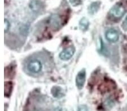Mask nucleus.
<instances>
[{
    "instance_id": "obj_14",
    "label": "nucleus",
    "mask_w": 127,
    "mask_h": 111,
    "mask_svg": "<svg viewBox=\"0 0 127 111\" xmlns=\"http://www.w3.org/2000/svg\"><path fill=\"white\" fill-rule=\"evenodd\" d=\"M77 111H89V110L88 107L85 105H81L78 107Z\"/></svg>"
},
{
    "instance_id": "obj_5",
    "label": "nucleus",
    "mask_w": 127,
    "mask_h": 111,
    "mask_svg": "<svg viewBox=\"0 0 127 111\" xmlns=\"http://www.w3.org/2000/svg\"><path fill=\"white\" fill-rule=\"evenodd\" d=\"M105 36L106 39L111 43L116 42L119 38V35L118 32L113 29H108L106 32Z\"/></svg>"
},
{
    "instance_id": "obj_6",
    "label": "nucleus",
    "mask_w": 127,
    "mask_h": 111,
    "mask_svg": "<svg viewBox=\"0 0 127 111\" xmlns=\"http://www.w3.org/2000/svg\"><path fill=\"white\" fill-rule=\"evenodd\" d=\"M30 7L34 12H37L41 9L42 3L38 0H32L30 3Z\"/></svg>"
},
{
    "instance_id": "obj_8",
    "label": "nucleus",
    "mask_w": 127,
    "mask_h": 111,
    "mask_svg": "<svg viewBox=\"0 0 127 111\" xmlns=\"http://www.w3.org/2000/svg\"><path fill=\"white\" fill-rule=\"evenodd\" d=\"M100 3L99 2H93L91 3V5L89 6V9H88V11H89V14H95L96 12L98 11V10L99 8Z\"/></svg>"
},
{
    "instance_id": "obj_7",
    "label": "nucleus",
    "mask_w": 127,
    "mask_h": 111,
    "mask_svg": "<svg viewBox=\"0 0 127 111\" xmlns=\"http://www.w3.org/2000/svg\"><path fill=\"white\" fill-rule=\"evenodd\" d=\"M50 22H51V24H52L53 27H54V28H58L61 24L60 17H59V16L57 15H53L51 17Z\"/></svg>"
},
{
    "instance_id": "obj_15",
    "label": "nucleus",
    "mask_w": 127,
    "mask_h": 111,
    "mask_svg": "<svg viewBox=\"0 0 127 111\" xmlns=\"http://www.w3.org/2000/svg\"><path fill=\"white\" fill-rule=\"evenodd\" d=\"M124 26L126 27H127V16L126 17V19H125V20H124Z\"/></svg>"
},
{
    "instance_id": "obj_10",
    "label": "nucleus",
    "mask_w": 127,
    "mask_h": 111,
    "mask_svg": "<svg viewBox=\"0 0 127 111\" xmlns=\"http://www.w3.org/2000/svg\"><path fill=\"white\" fill-rule=\"evenodd\" d=\"M13 89V84L11 82H6L5 84V95L10 96Z\"/></svg>"
},
{
    "instance_id": "obj_9",
    "label": "nucleus",
    "mask_w": 127,
    "mask_h": 111,
    "mask_svg": "<svg viewBox=\"0 0 127 111\" xmlns=\"http://www.w3.org/2000/svg\"><path fill=\"white\" fill-rule=\"evenodd\" d=\"M79 26L80 29L83 31H85L88 29V26H89V22H88V20L87 18H82L80 21Z\"/></svg>"
},
{
    "instance_id": "obj_13",
    "label": "nucleus",
    "mask_w": 127,
    "mask_h": 111,
    "mask_svg": "<svg viewBox=\"0 0 127 111\" xmlns=\"http://www.w3.org/2000/svg\"><path fill=\"white\" fill-rule=\"evenodd\" d=\"M4 23H5V33H6V32H7L8 30H9L10 24L9 23V21L6 19L4 20Z\"/></svg>"
},
{
    "instance_id": "obj_2",
    "label": "nucleus",
    "mask_w": 127,
    "mask_h": 111,
    "mask_svg": "<svg viewBox=\"0 0 127 111\" xmlns=\"http://www.w3.org/2000/svg\"><path fill=\"white\" fill-rule=\"evenodd\" d=\"M42 67L41 62L39 60H32L28 62L27 69L33 74H37L41 71Z\"/></svg>"
},
{
    "instance_id": "obj_4",
    "label": "nucleus",
    "mask_w": 127,
    "mask_h": 111,
    "mask_svg": "<svg viewBox=\"0 0 127 111\" xmlns=\"http://www.w3.org/2000/svg\"><path fill=\"white\" fill-rule=\"evenodd\" d=\"M86 78V72L84 69L81 70L76 78V84L79 89H81L84 85Z\"/></svg>"
},
{
    "instance_id": "obj_3",
    "label": "nucleus",
    "mask_w": 127,
    "mask_h": 111,
    "mask_svg": "<svg viewBox=\"0 0 127 111\" xmlns=\"http://www.w3.org/2000/svg\"><path fill=\"white\" fill-rule=\"evenodd\" d=\"M75 52V49L73 47H69L65 48L59 54V58L62 60H68L72 57Z\"/></svg>"
},
{
    "instance_id": "obj_11",
    "label": "nucleus",
    "mask_w": 127,
    "mask_h": 111,
    "mask_svg": "<svg viewBox=\"0 0 127 111\" xmlns=\"http://www.w3.org/2000/svg\"><path fill=\"white\" fill-rule=\"evenodd\" d=\"M52 93L53 95L56 98H61L63 96V93L62 92V89L58 87H54L52 90Z\"/></svg>"
},
{
    "instance_id": "obj_1",
    "label": "nucleus",
    "mask_w": 127,
    "mask_h": 111,
    "mask_svg": "<svg viewBox=\"0 0 127 111\" xmlns=\"http://www.w3.org/2000/svg\"><path fill=\"white\" fill-rule=\"evenodd\" d=\"M126 9L122 3H118L110 10V17L114 19H118L122 17L126 13Z\"/></svg>"
},
{
    "instance_id": "obj_12",
    "label": "nucleus",
    "mask_w": 127,
    "mask_h": 111,
    "mask_svg": "<svg viewBox=\"0 0 127 111\" xmlns=\"http://www.w3.org/2000/svg\"><path fill=\"white\" fill-rule=\"evenodd\" d=\"M69 1L73 6H77L81 3V0H69Z\"/></svg>"
}]
</instances>
